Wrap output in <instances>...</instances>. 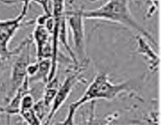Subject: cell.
Returning a JSON list of instances; mask_svg holds the SVG:
<instances>
[{"label":"cell","instance_id":"12","mask_svg":"<svg viewBox=\"0 0 161 125\" xmlns=\"http://www.w3.org/2000/svg\"><path fill=\"white\" fill-rule=\"evenodd\" d=\"M35 102H36V101H35L34 97L32 96L31 92H27V93H25L23 95V97L21 98V101H20V111L25 110V109H32Z\"/></svg>","mask_w":161,"mask_h":125},{"label":"cell","instance_id":"13","mask_svg":"<svg viewBox=\"0 0 161 125\" xmlns=\"http://www.w3.org/2000/svg\"><path fill=\"white\" fill-rule=\"evenodd\" d=\"M38 68H39V62L36 61L35 62H30L29 64L27 67V75H28V78H31L33 75L36 74V73L37 72Z\"/></svg>","mask_w":161,"mask_h":125},{"label":"cell","instance_id":"2","mask_svg":"<svg viewBox=\"0 0 161 125\" xmlns=\"http://www.w3.org/2000/svg\"><path fill=\"white\" fill-rule=\"evenodd\" d=\"M130 0H108L100 7L93 9H83L82 15L84 19L102 20L124 25L126 28L137 31L146 39L158 47L157 41L150 33L140 24L130 11Z\"/></svg>","mask_w":161,"mask_h":125},{"label":"cell","instance_id":"8","mask_svg":"<svg viewBox=\"0 0 161 125\" xmlns=\"http://www.w3.org/2000/svg\"><path fill=\"white\" fill-rule=\"evenodd\" d=\"M137 48L135 52L141 55L146 62L149 64V70L152 72H156L159 68L160 65V57L159 55L154 51L147 42V39L145 38L141 34H137L136 36Z\"/></svg>","mask_w":161,"mask_h":125},{"label":"cell","instance_id":"3","mask_svg":"<svg viewBox=\"0 0 161 125\" xmlns=\"http://www.w3.org/2000/svg\"><path fill=\"white\" fill-rule=\"evenodd\" d=\"M85 65L86 64L84 62V63H81L79 66H75L74 72L72 70V73H69L66 77L65 79L64 80V81L59 85L58 91H57L56 95H55L53 102H52L50 112H49L48 116L46 119V124L50 123V121L53 120L58 110L62 107L66 100L69 98V95H71L72 90L76 86V84L78 83L83 82L85 81L83 75V71L86 68V66Z\"/></svg>","mask_w":161,"mask_h":125},{"label":"cell","instance_id":"9","mask_svg":"<svg viewBox=\"0 0 161 125\" xmlns=\"http://www.w3.org/2000/svg\"><path fill=\"white\" fill-rule=\"evenodd\" d=\"M39 62V68L36 74L31 78H28L29 83L42 82L47 84L48 82L49 75L51 68V61L50 59H42L37 60Z\"/></svg>","mask_w":161,"mask_h":125},{"label":"cell","instance_id":"14","mask_svg":"<svg viewBox=\"0 0 161 125\" xmlns=\"http://www.w3.org/2000/svg\"><path fill=\"white\" fill-rule=\"evenodd\" d=\"M151 2V5H152V6H151L150 9H149V13L153 14L154 12L156 11V9H158L159 7V0H149Z\"/></svg>","mask_w":161,"mask_h":125},{"label":"cell","instance_id":"1","mask_svg":"<svg viewBox=\"0 0 161 125\" xmlns=\"http://www.w3.org/2000/svg\"><path fill=\"white\" fill-rule=\"evenodd\" d=\"M131 89L132 87L130 81L114 84L110 81L108 73L105 72H99L87 86L83 95L76 101L69 105L65 119L63 121H60L58 123L74 124V118L76 111L85 103L94 102L96 100L113 101L121 93L130 92Z\"/></svg>","mask_w":161,"mask_h":125},{"label":"cell","instance_id":"7","mask_svg":"<svg viewBox=\"0 0 161 125\" xmlns=\"http://www.w3.org/2000/svg\"><path fill=\"white\" fill-rule=\"evenodd\" d=\"M29 81H28V77H27L26 79L23 82V84L20 85V87L15 92V93L11 96L8 101H6V105L0 107V112L5 113L7 117L8 123H9V118L14 115H18L20 112V101L27 92H30L29 88Z\"/></svg>","mask_w":161,"mask_h":125},{"label":"cell","instance_id":"16","mask_svg":"<svg viewBox=\"0 0 161 125\" xmlns=\"http://www.w3.org/2000/svg\"><path fill=\"white\" fill-rule=\"evenodd\" d=\"M4 62H6V61H5L4 59H3V57H2L1 55H0V69H1L2 67H3V64H4Z\"/></svg>","mask_w":161,"mask_h":125},{"label":"cell","instance_id":"4","mask_svg":"<svg viewBox=\"0 0 161 125\" xmlns=\"http://www.w3.org/2000/svg\"><path fill=\"white\" fill-rule=\"evenodd\" d=\"M81 8L77 10L65 11L67 23L72 34L74 54L81 63L86 62V33L84 28V17L82 15Z\"/></svg>","mask_w":161,"mask_h":125},{"label":"cell","instance_id":"10","mask_svg":"<svg viewBox=\"0 0 161 125\" xmlns=\"http://www.w3.org/2000/svg\"><path fill=\"white\" fill-rule=\"evenodd\" d=\"M32 109L39 120L41 121V123H42L43 120L46 121V119H47L49 112H50V108L44 103L42 98L35 102Z\"/></svg>","mask_w":161,"mask_h":125},{"label":"cell","instance_id":"15","mask_svg":"<svg viewBox=\"0 0 161 125\" xmlns=\"http://www.w3.org/2000/svg\"><path fill=\"white\" fill-rule=\"evenodd\" d=\"M41 3H42V7L43 9L44 12L46 13H49V14H51V12L49 10V8H48V1L47 0H40Z\"/></svg>","mask_w":161,"mask_h":125},{"label":"cell","instance_id":"11","mask_svg":"<svg viewBox=\"0 0 161 125\" xmlns=\"http://www.w3.org/2000/svg\"><path fill=\"white\" fill-rule=\"evenodd\" d=\"M19 116L22 118V120H25L28 124H41V121L39 120L37 116L35 113L33 109H25V110H20L19 112Z\"/></svg>","mask_w":161,"mask_h":125},{"label":"cell","instance_id":"17","mask_svg":"<svg viewBox=\"0 0 161 125\" xmlns=\"http://www.w3.org/2000/svg\"><path fill=\"white\" fill-rule=\"evenodd\" d=\"M135 1H137V0H135Z\"/></svg>","mask_w":161,"mask_h":125},{"label":"cell","instance_id":"5","mask_svg":"<svg viewBox=\"0 0 161 125\" xmlns=\"http://www.w3.org/2000/svg\"><path fill=\"white\" fill-rule=\"evenodd\" d=\"M32 38H28L25 45L22 47L20 51L17 53V57L12 65L10 72V84L9 90L5 98V102L11 98L16 91L20 87L25 80L28 77L27 75V67L30 63V52Z\"/></svg>","mask_w":161,"mask_h":125},{"label":"cell","instance_id":"6","mask_svg":"<svg viewBox=\"0 0 161 125\" xmlns=\"http://www.w3.org/2000/svg\"><path fill=\"white\" fill-rule=\"evenodd\" d=\"M32 42L36 43V59H50L52 56L51 34L44 25L36 24L32 33Z\"/></svg>","mask_w":161,"mask_h":125}]
</instances>
